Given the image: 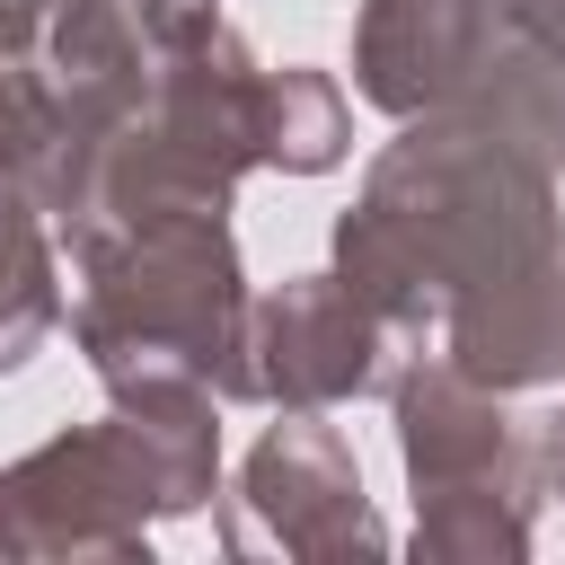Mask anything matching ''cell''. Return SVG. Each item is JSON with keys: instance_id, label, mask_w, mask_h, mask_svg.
Wrapping results in <instances>:
<instances>
[{"instance_id": "obj_12", "label": "cell", "mask_w": 565, "mask_h": 565, "mask_svg": "<svg viewBox=\"0 0 565 565\" xmlns=\"http://www.w3.org/2000/svg\"><path fill=\"white\" fill-rule=\"evenodd\" d=\"M53 159H62V124H53V97L35 88V71H0V185L35 194L53 185Z\"/></svg>"}, {"instance_id": "obj_10", "label": "cell", "mask_w": 565, "mask_h": 565, "mask_svg": "<svg viewBox=\"0 0 565 565\" xmlns=\"http://www.w3.org/2000/svg\"><path fill=\"white\" fill-rule=\"evenodd\" d=\"M53 327H62V265L44 238V203L0 185V380L26 371Z\"/></svg>"}, {"instance_id": "obj_14", "label": "cell", "mask_w": 565, "mask_h": 565, "mask_svg": "<svg viewBox=\"0 0 565 565\" xmlns=\"http://www.w3.org/2000/svg\"><path fill=\"white\" fill-rule=\"evenodd\" d=\"M530 459H539V494H565V406L530 433Z\"/></svg>"}, {"instance_id": "obj_7", "label": "cell", "mask_w": 565, "mask_h": 565, "mask_svg": "<svg viewBox=\"0 0 565 565\" xmlns=\"http://www.w3.org/2000/svg\"><path fill=\"white\" fill-rule=\"evenodd\" d=\"M26 71H35V88L53 97V124H62V159H53V185H44V221H62L79 168L150 106L159 35H150L141 0H44Z\"/></svg>"}, {"instance_id": "obj_5", "label": "cell", "mask_w": 565, "mask_h": 565, "mask_svg": "<svg viewBox=\"0 0 565 565\" xmlns=\"http://www.w3.org/2000/svg\"><path fill=\"white\" fill-rule=\"evenodd\" d=\"M221 547L282 565H344V556H388V521L362 494L353 441L327 415H282L256 433V450L221 494Z\"/></svg>"}, {"instance_id": "obj_3", "label": "cell", "mask_w": 565, "mask_h": 565, "mask_svg": "<svg viewBox=\"0 0 565 565\" xmlns=\"http://www.w3.org/2000/svg\"><path fill=\"white\" fill-rule=\"evenodd\" d=\"M388 406H397V459L415 494V556L521 565L539 547V459L503 388L468 380L450 353H415Z\"/></svg>"}, {"instance_id": "obj_4", "label": "cell", "mask_w": 565, "mask_h": 565, "mask_svg": "<svg viewBox=\"0 0 565 565\" xmlns=\"http://www.w3.org/2000/svg\"><path fill=\"white\" fill-rule=\"evenodd\" d=\"M150 521L159 494L115 415L71 424L0 468V556L18 565H71V556L150 565Z\"/></svg>"}, {"instance_id": "obj_15", "label": "cell", "mask_w": 565, "mask_h": 565, "mask_svg": "<svg viewBox=\"0 0 565 565\" xmlns=\"http://www.w3.org/2000/svg\"><path fill=\"white\" fill-rule=\"evenodd\" d=\"M221 0H141V18H150V35H177V26H194V18H212Z\"/></svg>"}, {"instance_id": "obj_6", "label": "cell", "mask_w": 565, "mask_h": 565, "mask_svg": "<svg viewBox=\"0 0 565 565\" xmlns=\"http://www.w3.org/2000/svg\"><path fill=\"white\" fill-rule=\"evenodd\" d=\"M397 353H415L380 309H362L344 291V274H291L274 291L247 300V344H238V380L230 406H282V415H327L353 397H388L397 388Z\"/></svg>"}, {"instance_id": "obj_13", "label": "cell", "mask_w": 565, "mask_h": 565, "mask_svg": "<svg viewBox=\"0 0 565 565\" xmlns=\"http://www.w3.org/2000/svg\"><path fill=\"white\" fill-rule=\"evenodd\" d=\"M503 18H512L530 44H547V53L565 62V0H503Z\"/></svg>"}, {"instance_id": "obj_9", "label": "cell", "mask_w": 565, "mask_h": 565, "mask_svg": "<svg viewBox=\"0 0 565 565\" xmlns=\"http://www.w3.org/2000/svg\"><path fill=\"white\" fill-rule=\"evenodd\" d=\"M441 353L503 397L556 388L565 380V238L547 256H530L521 274H503L494 291H468L441 318Z\"/></svg>"}, {"instance_id": "obj_1", "label": "cell", "mask_w": 565, "mask_h": 565, "mask_svg": "<svg viewBox=\"0 0 565 565\" xmlns=\"http://www.w3.org/2000/svg\"><path fill=\"white\" fill-rule=\"evenodd\" d=\"M556 238L565 212L556 168L539 150L468 115H424L371 159L353 212L335 221V274L362 309H380L406 344H424L468 291H494Z\"/></svg>"}, {"instance_id": "obj_8", "label": "cell", "mask_w": 565, "mask_h": 565, "mask_svg": "<svg viewBox=\"0 0 565 565\" xmlns=\"http://www.w3.org/2000/svg\"><path fill=\"white\" fill-rule=\"evenodd\" d=\"M503 0H362L353 9V88L388 124L459 115L486 62L503 53Z\"/></svg>"}, {"instance_id": "obj_2", "label": "cell", "mask_w": 565, "mask_h": 565, "mask_svg": "<svg viewBox=\"0 0 565 565\" xmlns=\"http://www.w3.org/2000/svg\"><path fill=\"white\" fill-rule=\"evenodd\" d=\"M71 344L88 353V371L141 380V371H185L212 380L230 406L238 380V344H247V265L230 238V212L194 203V212H150V221H115L71 238Z\"/></svg>"}, {"instance_id": "obj_11", "label": "cell", "mask_w": 565, "mask_h": 565, "mask_svg": "<svg viewBox=\"0 0 565 565\" xmlns=\"http://www.w3.org/2000/svg\"><path fill=\"white\" fill-rule=\"evenodd\" d=\"M353 150V115H344V88L327 71H265V168L282 177H327L335 159Z\"/></svg>"}]
</instances>
